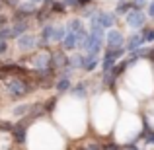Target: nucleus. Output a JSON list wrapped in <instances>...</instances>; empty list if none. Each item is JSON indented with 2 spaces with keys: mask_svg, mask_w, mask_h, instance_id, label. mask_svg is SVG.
Listing matches in <instances>:
<instances>
[{
  "mask_svg": "<svg viewBox=\"0 0 154 150\" xmlns=\"http://www.w3.org/2000/svg\"><path fill=\"white\" fill-rule=\"evenodd\" d=\"M0 82L4 84L6 98L12 99V101L26 99L27 96H31L37 90V86L31 82L29 76H2L0 74Z\"/></svg>",
  "mask_w": 154,
  "mask_h": 150,
  "instance_id": "f257e3e1",
  "label": "nucleus"
},
{
  "mask_svg": "<svg viewBox=\"0 0 154 150\" xmlns=\"http://www.w3.org/2000/svg\"><path fill=\"white\" fill-rule=\"evenodd\" d=\"M125 26L131 31H140L143 27L148 26V16L144 10H131L125 16Z\"/></svg>",
  "mask_w": 154,
  "mask_h": 150,
  "instance_id": "f03ea898",
  "label": "nucleus"
},
{
  "mask_svg": "<svg viewBox=\"0 0 154 150\" xmlns=\"http://www.w3.org/2000/svg\"><path fill=\"white\" fill-rule=\"evenodd\" d=\"M92 20H94V22L98 23L102 29H105V31H107V29H113V27L117 26V22H119V18L113 14V10H111V12H107V10H98V12H96V16H94ZM88 22H90V20H88Z\"/></svg>",
  "mask_w": 154,
  "mask_h": 150,
  "instance_id": "7ed1b4c3",
  "label": "nucleus"
},
{
  "mask_svg": "<svg viewBox=\"0 0 154 150\" xmlns=\"http://www.w3.org/2000/svg\"><path fill=\"white\" fill-rule=\"evenodd\" d=\"M125 47V33L121 29H107L103 35V49H117Z\"/></svg>",
  "mask_w": 154,
  "mask_h": 150,
  "instance_id": "20e7f679",
  "label": "nucleus"
},
{
  "mask_svg": "<svg viewBox=\"0 0 154 150\" xmlns=\"http://www.w3.org/2000/svg\"><path fill=\"white\" fill-rule=\"evenodd\" d=\"M16 43H18V49L22 53H33V51H37V33L35 31H27L22 37L16 39Z\"/></svg>",
  "mask_w": 154,
  "mask_h": 150,
  "instance_id": "39448f33",
  "label": "nucleus"
},
{
  "mask_svg": "<svg viewBox=\"0 0 154 150\" xmlns=\"http://www.w3.org/2000/svg\"><path fill=\"white\" fill-rule=\"evenodd\" d=\"M68 94H70L72 99H88L90 98V84H88V80H80V82L72 84Z\"/></svg>",
  "mask_w": 154,
  "mask_h": 150,
  "instance_id": "423d86ee",
  "label": "nucleus"
},
{
  "mask_svg": "<svg viewBox=\"0 0 154 150\" xmlns=\"http://www.w3.org/2000/svg\"><path fill=\"white\" fill-rule=\"evenodd\" d=\"M144 45H146V43H144L140 31H131L129 37H125V51L127 53L137 51V49H140V47H144Z\"/></svg>",
  "mask_w": 154,
  "mask_h": 150,
  "instance_id": "0eeeda50",
  "label": "nucleus"
},
{
  "mask_svg": "<svg viewBox=\"0 0 154 150\" xmlns=\"http://www.w3.org/2000/svg\"><path fill=\"white\" fill-rule=\"evenodd\" d=\"M100 60H102V55H84L80 70L86 72V74H92V72H96L100 68Z\"/></svg>",
  "mask_w": 154,
  "mask_h": 150,
  "instance_id": "6e6552de",
  "label": "nucleus"
},
{
  "mask_svg": "<svg viewBox=\"0 0 154 150\" xmlns=\"http://www.w3.org/2000/svg\"><path fill=\"white\" fill-rule=\"evenodd\" d=\"M27 31H31L29 20H26V22H12V26H10V39H18V37H22L23 33H27Z\"/></svg>",
  "mask_w": 154,
  "mask_h": 150,
  "instance_id": "1a4fd4ad",
  "label": "nucleus"
},
{
  "mask_svg": "<svg viewBox=\"0 0 154 150\" xmlns=\"http://www.w3.org/2000/svg\"><path fill=\"white\" fill-rule=\"evenodd\" d=\"M70 88H72V78L57 76V80H55V92H57V96L68 94V92H70Z\"/></svg>",
  "mask_w": 154,
  "mask_h": 150,
  "instance_id": "9d476101",
  "label": "nucleus"
},
{
  "mask_svg": "<svg viewBox=\"0 0 154 150\" xmlns=\"http://www.w3.org/2000/svg\"><path fill=\"white\" fill-rule=\"evenodd\" d=\"M64 37H66V27H64V23H55V27H53L51 43H57V45H60Z\"/></svg>",
  "mask_w": 154,
  "mask_h": 150,
  "instance_id": "9b49d317",
  "label": "nucleus"
},
{
  "mask_svg": "<svg viewBox=\"0 0 154 150\" xmlns=\"http://www.w3.org/2000/svg\"><path fill=\"white\" fill-rule=\"evenodd\" d=\"M31 107H33V103H18L16 107H12V115L16 117V119H23L26 115H29V111H31Z\"/></svg>",
  "mask_w": 154,
  "mask_h": 150,
  "instance_id": "f8f14e48",
  "label": "nucleus"
},
{
  "mask_svg": "<svg viewBox=\"0 0 154 150\" xmlns=\"http://www.w3.org/2000/svg\"><path fill=\"white\" fill-rule=\"evenodd\" d=\"M131 10H133L131 0H123V2H117V4H115V8H113V14H115L117 18H125V16H127Z\"/></svg>",
  "mask_w": 154,
  "mask_h": 150,
  "instance_id": "ddd939ff",
  "label": "nucleus"
},
{
  "mask_svg": "<svg viewBox=\"0 0 154 150\" xmlns=\"http://www.w3.org/2000/svg\"><path fill=\"white\" fill-rule=\"evenodd\" d=\"M140 35H143L146 45H154V27H150V26L143 27V29H140Z\"/></svg>",
  "mask_w": 154,
  "mask_h": 150,
  "instance_id": "4468645a",
  "label": "nucleus"
},
{
  "mask_svg": "<svg viewBox=\"0 0 154 150\" xmlns=\"http://www.w3.org/2000/svg\"><path fill=\"white\" fill-rule=\"evenodd\" d=\"M47 8L51 10L53 16H55V14H64V10H66V8H64V4L60 2V0H53V2H51Z\"/></svg>",
  "mask_w": 154,
  "mask_h": 150,
  "instance_id": "2eb2a0df",
  "label": "nucleus"
},
{
  "mask_svg": "<svg viewBox=\"0 0 154 150\" xmlns=\"http://www.w3.org/2000/svg\"><path fill=\"white\" fill-rule=\"evenodd\" d=\"M76 150H102V144L100 142H86L80 148H76Z\"/></svg>",
  "mask_w": 154,
  "mask_h": 150,
  "instance_id": "dca6fc26",
  "label": "nucleus"
},
{
  "mask_svg": "<svg viewBox=\"0 0 154 150\" xmlns=\"http://www.w3.org/2000/svg\"><path fill=\"white\" fill-rule=\"evenodd\" d=\"M131 4H133V10H144L148 0H131Z\"/></svg>",
  "mask_w": 154,
  "mask_h": 150,
  "instance_id": "f3484780",
  "label": "nucleus"
},
{
  "mask_svg": "<svg viewBox=\"0 0 154 150\" xmlns=\"http://www.w3.org/2000/svg\"><path fill=\"white\" fill-rule=\"evenodd\" d=\"M60 2L64 4V8H80V0H60Z\"/></svg>",
  "mask_w": 154,
  "mask_h": 150,
  "instance_id": "a211bd4d",
  "label": "nucleus"
},
{
  "mask_svg": "<svg viewBox=\"0 0 154 150\" xmlns=\"http://www.w3.org/2000/svg\"><path fill=\"white\" fill-rule=\"evenodd\" d=\"M144 10H146V16H148V18L154 20V0H148V4H146V8H144Z\"/></svg>",
  "mask_w": 154,
  "mask_h": 150,
  "instance_id": "6ab92c4d",
  "label": "nucleus"
},
{
  "mask_svg": "<svg viewBox=\"0 0 154 150\" xmlns=\"http://www.w3.org/2000/svg\"><path fill=\"white\" fill-rule=\"evenodd\" d=\"M8 51H10V43L8 41H0V57H4Z\"/></svg>",
  "mask_w": 154,
  "mask_h": 150,
  "instance_id": "aec40b11",
  "label": "nucleus"
},
{
  "mask_svg": "<svg viewBox=\"0 0 154 150\" xmlns=\"http://www.w3.org/2000/svg\"><path fill=\"white\" fill-rule=\"evenodd\" d=\"M20 2H22V0H4V6H8V8H18L20 6Z\"/></svg>",
  "mask_w": 154,
  "mask_h": 150,
  "instance_id": "412c9836",
  "label": "nucleus"
},
{
  "mask_svg": "<svg viewBox=\"0 0 154 150\" xmlns=\"http://www.w3.org/2000/svg\"><path fill=\"white\" fill-rule=\"evenodd\" d=\"M4 26H8V16L0 14V27H4Z\"/></svg>",
  "mask_w": 154,
  "mask_h": 150,
  "instance_id": "4be33fe9",
  "label": "nucleus"
},
{
  "mask_svg": "<svg viewBox=\"0 0 154 150\" xmlns=\"http://www.w3.org/2000/svg\"><path fill=\"white\" fill-rule=\"evenodd\" d=\"M117 2H123V0H117Z\"/></svg>",
  "mask_w": 154,
  "mask_h": 150,
  "instance_id": "5701e85b",
  "label": "nucleus"
}]
</instances>
